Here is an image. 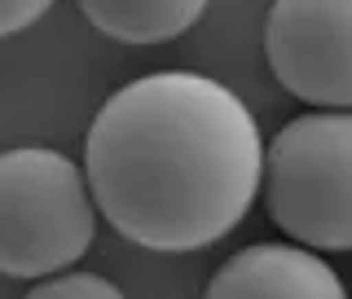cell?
I'll use <instances>...</instances> for the list:
<instances>
[{"mask_svg":"<svg viewBox=\"0 0 352 299\" xmlns=\"http://www.w3.org/2000/svg\"><path fill=\"white\" fill-rule=\"evenodd\" d=\"M269 220L313 251H352V115H300L264 146Z\"/></svg>","mask_w":352,"mask_h":299,"instance_id":"cell-3","label":"cell"},{"mask_svg":"<svg viewBox=\"0 0 352 299\" xmlns=\"http://www.w3.org/2000/svg\"><path fill=\"white\" fill-rule=\"evenodd\" d=\"M27 299H124V291L97 273H62V278H49L36 291H27Z\"/></svg>","mask_w":352,"mask_h":299,"instance_id":"cell-7","label":"cell"},{"mask_svg":"<svg viewBox=\"0 0 352 299\" xmlns=\"http://www.w3.org/2000/svg\"><path fill=\"white\" fill-rule=\"evenodd\" d=\"M264 141L225 84L159 71L124 84L88 124L84 181L115 234L198 251L234 234L260 190Z\"/></svg>","mask_w":352,"mask_h":299,"instance_id":"cell-1","label":"cell"},{"mask_svg":"<svg viewBox=\"0 0 352 299\" xmlns=\"http://www.w3.org/2000/svg\"><path fill=\"white\" fill-rule=\"evenodd\" d=\"M53 0H0V36H18L49 14Z\"/></svg>","mask_w":352,"mask_h":299,"instance_id":"cell-8","label":"cell"},{"mask_svg":"<svg viewBox=\"0 0 352 299\" xmlns=\"http://www.w3.org/2000/svg\"><path fill=\"white\" fill-rule=\"evenodd\" d=\"M84 18L119 44L176 40L203 18L207 0H80Z\"/></svg>","mask_w":352,"mask_h":299,"instance_id":"cell-6","label":"cell"},{"mask_svg":"<svg viewBox=\"0 0 352 299\" xmlns=\"http://www.w3.org/2000/svg\"><path fill=\"white\" fill-rule=\"evenodd\" d=\"M264 53L291 97L326 110L352 106V0H273Z\"/></svg>","mask_w":352,"mask_h":299,"instance_id":"cell-4","label":"cell"},{"mask_svg":"<svg viewBox=\"0 0 352 299\" xmlns=\"http://www.w3.org/2000/svg\"><path fill=\"white\" fill-rule=\"evenodd\" d=\"M203 299H348V291L317 251L256 242L220 264Z\"/></svg>","mask_w":352,"mask_h":299,"instance_id":"cell-5","label":"cell"},{"mask_svg":"<svg viewBox=\"0 0 352 299\" xmlns=\"http://www.w3.org/2000/svg\"><path fill=\"white\" fill-rule=\"evenodd\" d=\"M97 207L66 154L18 146L0 154V273L53 278L88 251Z\"/></svg>","mask_w":352,"mask_h":299,"instance_id":"cell-2","label":"cell"}]
</instances>
